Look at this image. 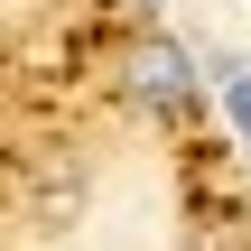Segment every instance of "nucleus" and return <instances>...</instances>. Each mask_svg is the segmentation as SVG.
Returning <instances> with one entry per match:
<instances>
[{
    "mask_svg": "<svg viewBox=\"0 0 251 251\" xmlns=\"http://www.w3.org/2000/svg\"><path fill=\"white\" fill-rule=\"evenodd\" d=\"M214 84H224V112H233V130H242V149H251V65H214Z\"/></svg>",
    "mask_w": 251,
    "mask_h": 251,
    "instance_id": "3",
    "label": "nucleus"
},
{
    "mask_svg": "<svg viewBox=\"0 0 251 251\" xmlns=\"http://www.w3.org/2000/svg\"><path fill=\"white\" fill-rule=\"evenodd\" d=\"M75 205H84V168H75V158L28 168V214H37V224H75Z\"/></svg>",
    "mask_w": 251,
    "mask_h": 251,
    "instance_id": "2",
    "label": "nucleus"
},
{
    "mask_svg": "<svg viewBox=\"0 0 251 251\" xmlns=\"http://www.w3.org/2000/svg\"><path fill=\"white\" fill-rule=\"evenodd\" d=\"M112 84H121V102H130V112H149V121H186V112H196V56H186L168 28L121 37Z\"/></svg>",
    "mask_w": 251,
    "mask_h": 251,
    "instance_id": "1",
    "label": "nucleus"
}]
</instances>
